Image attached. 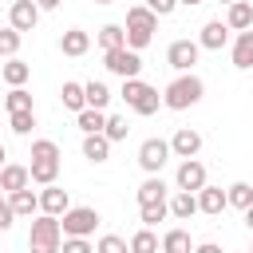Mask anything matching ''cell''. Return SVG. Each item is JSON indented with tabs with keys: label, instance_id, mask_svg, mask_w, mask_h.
Listing matches in <instances>:
<instances>
[{
	"label": "cell",
	"instance_id": "obj_1",
	"mask_svg": "<svg viewBox=\"0 0 253 253\" xmlns=\"http://www.w3.org/2000/svg\"><path fill=\"white\" fill-rule=\"evenodd\" d=\"M202 95H206V83H202L194 71H178V79L166 83V91H162V107H170V111H186V107H198Z\"/></svg>",
	"mask_w": 253,
	"mask_h": 253
},
{
	"label": "cell",
	"instance_id": "obj_2",
	"mask_svg": "<svg viewBox=\"0 0 253 253\" xmlns=\"http://www.w3.org/2000/svg\"><path fill=\"white\" fill-rule=\"evenodd\" d=\"M32 182L36 186H51L59 178V142L51 138H36L32 142Z\"/></svg>",
	"mask_w": 253,
	"mask_h": 253
},
{
	"label": "cell",
	"instance_id": "obj_3",
	"mask_svg": "<svg viewBox=\"0 0 253 253\" xmlns=\"http://www.w3.org/2000/svg\"><path fill=\"white\" fill-rule=\"evenodd\" d=\"M59 245H63V225H59V217L36 213V221H32V229H28V249H32V253H59Z\"/></svg>",
	"mask_w": 253,
	"mask_h": 253
},
{
	"label": "cell",
	"instance_id": "obj_4",
	"mask_svg": "<svg viewBox=\"0 0 253 253\" xmlns=\"http://www.w3.org/2000/svg\"><path fill=\"white\" fill-rule=\"evenodd\" d=\"M154 32H158V16H154L146 4H134V8L126 12V47L142 51V47L154 40Z\"/></svg>",
	"mask_w": 253,
	"mask_h": 253
},
{
	"label": "cell",
	"instance_id": "obj_5",
	"mask_svg": "<svg viewBox=\"0 0 253 253\" xmlns=\"http://www.w3.org/2000/svg\"><path fill=\"white\" fill-rule=\"evenodd\" d=\"M123 99H126V107H130L134 115H154V111L162 107L158 87H150V83H142V79H123Z\"/></svg>",
	"mask_w": 253,
	"mask_h": 253
},
{
	"label": "cell",
	"instance_id": "obj_6",
	"mask_svg": "<svg viewBox=\"0 0 253 253\" xmlns=\"http://www.w3.org/2000/svg\"><path fill=\"white\" fill-rule=\"evenodd\" d=\"M59 225H63V237H91L95 225H99V210H91V206H71V210L59 217Z\"/></svg>",
	"mask_w": 253,
	"mask_h": 253
},
{
	"label": "cell",
	"instance_id": "obj_7",
	"mask_svg": "<svg viewBox=\"0 0 253 253\" xmlns=\"http://www.w3.org/2000/svg\"><path fill=\"white\" fill-rule=\"evenodd\" d=\"M103 59H107V71H115L123 79H138V71H142V55L134 47H111V51H103Z\"/></svg>",
	"mask_w": 253,
	"mask_h": 253
},
{
	"label": "cell",
	"instance_id": "obj_8",
	"mask_svg": "<svg viewBox=\"0 0 253 253\" xmlns=\"http://www.w3.org/2000/svg\"><path fill=\"white\" fill-rule=\"evenodd\" d=\"M170 142L166 138H146L142 146H138V166L146 170V174H162V166L170 162Z\"/></svg>",
	"mask_w": 253,
	"mask_h": 253
},
{
	"label": "cell",
	"instance_id": "obj_9",
	"mask_svg": "<svg viewBox=\"0 0 253 253\" xmlns=\"http://www.w3.org/2000/svg\"><path fill=\"white\" fill-rule=\"evenodd\" d=\"M198 55H202V43H198V40H174V43L166 47V63H170L174 71H194Z\"/></svg>",
	"mask_w": 253,
	"mask_h": 253
},
{
	"label": "cell",
	"instance_id": "obj_10",
	"mask_svg": "<svg viewBox=\"0 0 253 253\" xmlns=\"http://www.w3.org/2000/svg\"><path fill=\"white\" fill-rule=\"evenodd\" d=\"M174 186L198 194V190L206 186V166H202L198 158H182V162H178V174H174Z\"/></svg>",
	"mask_w": 253,
	"mask_h": 253
},
{
	"label": "cell",
	"instance_id": "obj_11",
	"mask_svg": "<svg viewBox=\"0 0 253 253\" xmlns=\"http://www.w3.org/2000/svg\"><path fill=\"white\" fill-rule=\"evenodd\" d=\"M67 210H71V194H67L59 182H51V186H43V190H40V213L63 217Z\"/></svg>",
	"mask_w": 253,
	"mask_h": 253
},
{
	"label": "cell",
	"instance_id": "obj_12",
	"mask_svg": "<svg viewBox=\"0 0 253 253\" xmlns=\"http://www.w3.org/2000/svg\"><path fill=\"white\" fill-rule=\"evenodd\" d=\"M8 24H12L16 32H36V24H40V4H36V0H12Z\"/></svg>",
	"mask_w": 253,
	"mask_h": 253
},
{
	"label": "cell",
	"instance_id": "obj_13",
	"mask_svg": "<svg viewBox=\"0 0 253 253\" xmlns=\"http://www.w3.org/2000/svg\"><path fill=\"white\" fill-rule=\"evenodd\" d=\"M198 43H202V51H221V47L229 43V24H225V20H210V24H202Z\"/></svg>",
	"mask_w": 253,
	"mask_h": 253
},
{
	"label": "cell",
	"instance_id": "obj_14",
	"mask_svg": "<svg viewBox=\"0 0 253 253\" xmlns=\"http://www.w3.org/2000/svg\"><path fill=\"white\" fill-rule=\"evenodd\" d=\"M225 206H229V194H225L221 186H210V182H206V186L198 190V213H210V217H217Z\"/></svg>",
	"mask_w": 253,
	"mask_h": 253
},
{
	"label": "cell",
	"instance_id": "obj_15",
	"mask_svg": "<svg viewBox=\"0 0 253 253\" xmlns=\"http://www.w3.org/2000/svg\"><path fill=\"white\" fill-rule=\"evenodd\" d=\"M170 150H174V158H198V150H202V134L190 130V126H182V130H174Z\"/></svg>",
	"mask_w": 253,
	"mask_h": 253
},
{
	"label": "cell",
	"instance_id": "obj_16",
	"mask_svg": "<svg viewBox=\"0 0 253 253\" xmlns=\"http://www.w3.org/2000/svg\"><path fill=\"white\" fill-rule=\"evenodd\" d=\"M24 186H32V170L20 166V162H4V170H0V190H4V194H16V190H24Z\"/></svg>",
	"mask_w": 253,
	"mask_h": 253
},
{
	"label": "cell",
	"instance_id": "obj_17",
	"mask_svg": "<svg viewBox=\"0 0 253 253\" xmlns=\"http://www.w3.org/2000/svg\"><path fill=\"white\" fill-rule=\"evenodd\" d=\"M59 51H63V55H71V59H79V55H87V51H91V36H87L83 28H67V32L59 36Z\"/></svg>",
	"mask_w": 253,
	"mask_h": 253
},
{
	"label": "cell",
	"instance_id": "obj_18",
	"mask_svg": "<svg viewBox=\"0 0 253 253\" xmlns=\"http://www.w3.org/2000/svg\"><path fill=\"white\" fill-rule=\"evenodd\" d=\"M225 24H229V32H249L253 28V0H233L225 8Z\"/></svg>",
	"mask_w": 253,
	"mask_h": 253
},
{
	"label": "cell",
	"instance_id": "obj_19",
	"mask_svg": "<svg viewBox=\"0 0 253 253\" xmlns=\"http://www.w3.org/2000/svg\"><path fill=\"white\" fill-rule=\"evenodd\" d=\"M229 59H233V67H241V71H249V67H253V28H249V32H237Z\"/></svg>",
	"mask_w": 253,
	"mask_h": 253
},
{
	"label": "cell",
	"instance_id": "obj_20",
	"mask_svg": "<svg viewBox=\"0 0 253 253\" xmlns=\"http://www.w3.org/2000/svg\"><path fill=\"white\" fill-rule=\"evenodd\" d=\"M28 75H32V67H28L20 55H12V59H4V63H0V79H4L8 87H24V83H28Z\"/></svg>",
	"mask_w": 253,
	"mask_h": 253
},
{
	"label": "cell",
	"instance_id": "obj_21",
	"mask_svg": "<svg viewBox=\"0 0 253 253\" xmlns=\"http://www.w3.org/2000/svg\"><path fill=\"white\" fill-rule=\"evenodd\" d=\"M8 202H12V210H16V217H32V213H40V194H36L32 186H24V190H16V194H8Z\"/></svg>",
	"mask_w": 253,
	"mask_h": 253
},
{
	"label": "cell",
	"instance_id": "obj_22",
	"mask_svg": "<svg viewBox=\"0 0 253 253\" xmlns=\"http://www.w3.org/2000/svg\"><path fill=\"white\" fill-rule=\"evenodd\" d=\"M83 158L87 162H107L111 158V138L107 134H83Z\"/></svg>",
	"mask_w": 253,
	"mask_h": 253
},
{
	"label": "cell",
	"instance_id": "obj_23",
	"mask_svg": "<svg viewBox=\"0 0 253 253\" xmlns=\"http://www.w3.org/2000/svg\"><path fill=\"white\" fill-rule=\"evenodd\" d=\"M198 213V194H190V190H178L174 198H170V217H178V221H190Z\"/></svg>",
	"mask_w": 253,
	"mask_h": 253
},
{
	"label": "cell",
	"instance_id": "obj_24",
	"mask_svg": "<svg viewBox=\"0 0 253 253\" xmlns=\"http://www.w3.org/2000/svg\"><path fill=\"white\" fill-rule=\"evenodd\" d=\"M166 182H162V174H146V182L138 186V206H146V202H166Z\"/></svg>",
	"mask_w": 253,
	"mask_h": 253
},
{
	"label": "cell",
	"instance_id": "obj_25",
	"mask_svg": "<svg viewBox=\"0 0 253 253\" xmlns=\"http://www.w3.org/2000/svg\"><path fill=\"white\" fill-rule=\"evenodd\" d=\"M95 40H99L103 51H111V47H126V28H123V24H103Z\"/></svg>",
	"mask_w": 253,
	"mask_h": 253
},
{
	"label": "cell",
	"instance_id": "obj_26",
	"mask_svg": "<svg viewBox=\"0 0 253 253\" xmlns=\"http://www.w3.org/2000/svg\"><path fill=\"white\" fill-rule=\"evenodd\" d=\"M83 95H87V107H95V111H107V103H111V87L103 79L83 83Z\"/></svg>",
	"mask_w": 253,
	"mask_h": 253
},
{
	"label": "cell",
	"instance_id": "obj_27",
	"mask_svg": "<svg viewBox=\"0 0 253 253\" xmlns=\"http://www.w3.org/2000/svg\"><path fill=\"white\" fill-rule=\"evenodd\" d=\"M79 130H83V134H103V130H107V111L83 107V111H79Z\"/></svg>",
	"mask_w": 253,
	"mask_h": 253
},
{
	"label": "cell",
	"instance_id": "obj_28",
	"mask_svg": "<svg viewBox=\"0 0 253 253\" xmlns=\"http://www.w3.org/2000/svg\"><path fill=\"white\" fill-rule=\"evenodd\" d=\"M130 253H162V241H158V233H154L150 225H142V229L130 237Z\"/></svg>",
	"mask_w": 253,
	"mask_h": 253
},
{
	"label": "cell",
	"instance_id": "obj_29",
	"mask_svg": "<svg viewBox=\"0 0 253 253\" xmlns=\"http://www.w3.org/2000/svg\"><path fill=\"white\" fill-rule=\"evenodd\" d=\"M162 253H194V241L186 229H166L162 233Z\"/></svg>",
	"mask_w": 253,
	"mask_h": 253
},
{
	"label": "cell",
	"instance_id": "obj_30",
	"mask_svg": "<svg viewBox=\"0 0 253 253\" xmlns=\"http://www.w3.org/2000/svg\"><path fill=\"white\" fill-rule=\"evenodd\" d=\"M59 99H63V107H67V111H75V115H79V111L87 107V95H83V83H75V79H67V83H63V91H59Z\"/></svg>",
	"mask_w": 253,
	"mask_h": 253
},
{
	"label": "cell",
	"instance_id": "obj_31",
	"mask_svg": "<svg viewBox=\"0 0 253 253\" xmlns=\"http://www.w3.org/2000/svg\"><path fill=\"white\" fill-rule=\"evenodd\" d=\"M138 217H142V225H158V221H166L170 217V198L166 202H146V206H138Z\"/></svg>",
	"mask_w": 253,
	"mask_h": 253
},
{
	"label": "cell",
	"instance_id": "obj_32",
	"mask_svg": "<svg viewBox=\"0 0 253 253\" xmlns=\"http://www.w3.org/2000/svg\"><path fill=\"white\" fill-rule=\"evenodd\" d=\"M225 194H229V206H233V210H241V213L253 206V186H249V182H233Z\"/></svg>",
	"mask_w": 253,
	"mask_h": 253
},
{
	"label": "cell",
	"instance_id": "obj_33",
	"mask_svg": "<svg viewBox=\"0 0 253 253\" xmlns=\"http://www.w3.org/2000/svg\"><path fill=\"white\" fill-rule=\"evenodd\" d=\"M20 40H24V32H16L12 24H8V28H0V55H4V59H12V55L20 51Z\"/></svg>",
	"mask_w": 253,
	"mask_h": 253
},
{
	"label": "cell",
	"instance_id": "obj_34",
	"mask_svg": "<svg viewBox=\"0 0 253 253\" xmlns=\"http://www.w3.org/2000/svg\"><path fill=\"white\" fill-rule=\"evenodd\" d=\"M95 253H130V241H123L119 233H103L95 241Z\"/></svg>",
	"mask_w": 253,
	"mask_h": 253
},
{
	"label": "cell",
	"instance_id": "obj_35",
	"mask_svg": "<svg viewBox=\"0 0 253 253\" xmlns=\"http://www.w3.org/2000/svg\"><path fill=\"white\" fill-rule=\"evenodd\" d=\"M4 107H8V115H12V111H32V95H28L24 87H12V91L4 95Z\"/></svg>",
	"mask_w": 253,
	"mask_h": 253
},
{
	"label": "cell",
	"instance_id": "obj_36",
	"mask_svg": "<svg viewBox=\"0 0 253 253\" xmlns=\"http://www.w3.org/2000/svg\"><path fill=\"white\" fill-rule=\"evenodd\" d=\"M8 123H12V134H32V126H36V111H12Z\"/></svg>",
	"mask_w": 253,
	"mask_h": 253
},
{
	"label": "cell",
	"instance_id": "obj_37",
	"mask_svg": "<svg viewBox=\"0 0 253 253\" xmlns=\"http://www.w3.org/2000/svg\"><path fill=\"white\" fill-rule=\"evenodd\" d=\"M111 142H123L126 134H130V123L123 119V115H107V130H103Z\"/></svg>",
	"mask_w": 253,
	"mask_h": 253
},
{
	"label": "cell",
	"instance_id": "obj_38",
	"mask_svg": "<svg viewBox=\"0 0 253 253\" xmlns=\"http://www.w3.org/2000/svg\"><path fill=\"white\" fill-rule=\"evenodd\" d=\"M59 253H95V245H91L87 237H63Z\"/></svg>",
	"mask_w": 253,
	"mask_h": 253
},
{
	"label": "cell",
	"instance_id": "obj_39",
	"mask_svg": "<svg viewBox=\"0 0 253 253\" xmlns=\"http://www.w3.org/2000/svg\"><path fill=\"white\" fill-rule=\"evenodd\" d=\"M146 8H150L154 16H170V12L178 8V0H146Z\"/></svg>",
	"mask_w": 253,
	"mask_h": 253
},
{
	"label": "cell",
	"instance_id": "obj_40",
	"mask_svg": "<svg viewBox=\"0 0 253 253\" xmlns=\"http://www.w3.org/2000/svg\"><path fill=\"white\" fill-rule=\"evenodd\" d=\"M194 253H225L217 241H202V245H194Z\"/></svg>",
	"mask_w": 253,
	"mask_h": 253
},
{
	"label": "cell",
	"instance_id": "obj_41",
	"mask_svg": "<svg viewBox=\"0 0 253 253\" xmlns=\"http://www.w3.org/2000/svg\"><path fill=\"white\" fill-rule=\"evenodd\" d=\"M36 4H40V12H51V8H59L63 0H36Z\"/></svg>",
	"mask_w": 253,
	"mask_h": 253
},
{
	"label": "cell",
	"instance_id": "obj_42",
	"mask_svg": "<svg viewBox=\"0 0 253 253\" xmlns=\"http://www.w3.org/2000/svg\"><path fill=\"white\" fill-rule=\"evenodd\" d=\"M245 225H249V233H253V206L245 210Z\"/></svg>",
	"mask_w": 253,
	"mask_h": 253
},
{
	"label": "cell",
	"instance_id": "obj_43",
	"mask_svg": "<svg viewBox=\"0 0 253 253\" xmlns=\"http://www.w3.org/2000/svg\"><path fill=\"white\" fill-rule=\"evenodd\" d=\"M4 206H8V198H4V194H0V210H4Z\"/></svg>",
	"mask_w": 253,
	"mask_h": 253
},
{
	"label": "cell",
	"instance_id": "obj_44",
	"mask_svg": "<svg viewBox=\"0 0 253 253\" xmlns=\"http://www.w3.org/2000/svg\"><path fill=\"white\" fill-rule=\"evenodd\" d=\"M178 4H202V0H178Z\"/></svg>",
	"mask_w": 253,
	"mask_h": 253
},
{
	"label": "cell",
	"instance_id": "obj_45",
	"mask_svg": "<svg viewBox=\"0 0 253 253\" xmlns=\"http://www.w3.org/2000/svg\"><path fill=\"white\" fill-rule=\"evenodd\" d=\"M95 4H115V0H95Z\"/></svg>",
	"mask_w": 253,
	"mask_h": 253
},
{
	"label": "cell",
	"instance_id": "obj_46",
	"mask_svg": "<svg viewBox=\"0 0 253 253\" xmlns=\"http://www.w3.org/2000/svg\"><path fill=\"white\" fill-rule=\"evenodd\" d=\"M217 4H225V8H229V4H233V0H217Z\"/></svg>",
	"mask_w": 253,
	"mask_h": 253
},
{
	"label": "cell",
	"instance_id": "obj_47",
	"mask_svg": "<svg viewBox=\"0 0 253 253\" xmlns=\"http://www.w3.org/2000/svg\"><path fill=\"white\" fill-rule=\"evenodd\" d=\"M249 253H253V249H249Z\"/></svg>",
	"mask_w": 253,
	"mask_h": 253
}]
</instances>
